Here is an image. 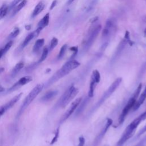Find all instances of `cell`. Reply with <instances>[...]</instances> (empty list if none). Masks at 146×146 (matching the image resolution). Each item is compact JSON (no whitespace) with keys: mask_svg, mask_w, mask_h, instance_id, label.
Returning <instances> with one entry per match:
<instances>
[{"mask_svg":"<svg viewBox=\"0 0 146 146\" xmlns=\"http://www.w3.org/2000/svg\"><path fill=\"white\" fill-rule=\"evenodd\" d=\"M45 6V4L43 1H40L35 7L33 13H32V17L34 18L38 15L41 11H43Z\"/></svg>","mask_w":146,"mask_h":146,"instance_id":"e0dca14e","label":"cell"},{"mask_svg":"<svg viewBox=\"0 0 146 146\" xmlns=\"http://www.w3.org/2000/svg\"><path fill=\"white\" fill-rule=\"evenodd\" d=\"M4 54H4V52H3V49H2V48L0 49V59L2 58V56Z\"/></svg>","mask_w":146,"mask_h":146,"instance_id":"60d3db41","label":"cell"},{"mask_svg":"<svg viewBox=\"0 0 146 146\" xmlns=\"http://www.w3.org/2000/svg\"><path fill=\"white\" fill-rule=\"evenodd\" d=\"M67 45L66 44H64V45H63L60 49V51H59V54L58 55V59H62L64 54H65V52H66V51L67 50Z\"/></svg>","mask_w":146,"mask_h":146,"instance_id":"d4e9b609","label":"cell"},{"mask_svg":"<svg viewBox=\"0 0 146 146\" xmlns=\"http://www.w3.org/2000/svg\"><path fill=\"white\" fill-rule=\"evenodd\" d=\"M9 10V6L6 4H3L0 7V19L6 16Z\"/></svg>","mask_w":146,"mask_h":146,"instance_id":"7402d4cb","label":"cell"},{"mask_svg":"<svg viewBox=\"0 0 146 146\" xmlns=\"http://www.w3.org/2000/svg\"><path fill=\"white\" fill-rule=\"evenodd\" d=\"M141 87H142V84H141V83H140L139 85L138 86L137 88H136L134 94L129 99V100L127 102L125 106L123 109V110L119 117V119H118V124L119 125L121 124L124 122L126 116L128 115V113H129L131 109L132 108H133V106H135V104L137 101V99L138 98L139 94L141 91Z\"/></svg>","mask_w":146,"mask_h":146,"instance_id":"277c9868","label":"cell"},{"mask_svg":"<svg viewBox=\"0 0 146 146\" xmlns=\"http://www.w3.org/2000/svg\"><path fill=\"white\" fill-rule=\"evenodd\" d=\"M58 43V39L55 37L52 38V39L51 40L50 44L48 51H52L56 46Z\"/></svg>","mask_w":146,"mask_h":146,"instance_id":"484cf974","label":"cell"},{"mask_svg":"<svg viewBox=\"0 0 146 146\" xmlns=\"http://www.w3.org/2000/svg\"><path fill=\"white\" fill-rule=\"evenodd\" d=\"M100 81V74L98 70H95L92 71L91 80L90 83L89 91L88 92V96L90 98H91L94 96L95 88L98 83H99Z\"/></svg>","mask_w":146,"mask_h":146,"instance_id":"52a82bcc","label":"cell"},{"mask_svg":"<svg viewBox=\"0 0 146 146\" xmlns=\"http://www.w3.org/2000/svg\"><path fill=\"white\" fill-rule=\"evenodd\" d=\"M13 44V42L12 40H10V41H9V42L5 44V46H4V47L2 48L3 51L5 54L8 51V50H9V49L11 47Z\"/></svg>","mask_w":146,"mask_h":146,"instance_id":"f546056e","label":"cell"},{"mask_svg":"<svg viewBox=\"0 0 146 146\" xmlns=\"http://www.w3.org/2000/svg\"><path fill=\"white\" fill-rule=\"evenodd\" d=\"M31 25H26L25 26V29L27 31L31 30Z\"/></svg>","mask_w":146,"mask_h":146,"instance_id":"ab89813d","label":"cell"},{"mask_svg":"<svg viewBox=\"0 0 146 146\" xmlns=\"http://www.w3.org/2000/svg\"><path fill=\"white\" fill-rule=\"evenodd\" d=\"M48 51H48V48L47 47H45L43 48V52H42V55H41V56H40L39 60H38V63H40L42 62L43 61H44V60L46 59V58H47V55H48Z\"/></svg>","mask_w":146,"mask_h":146,"instance_id":"cb8c5ba5","label":"cell"},{"mask_svg":"<svg viewBox=\"0 0 146 146\" xmlns=\"http://www.w3.org/2000/svg\"><path fill=\"white\" fill-rule=\"evenodd\" d=\"M56 3H57V0H54V1H52V3H51V6H50V10H52V9L55 7V6H56Z\"/></svg>","mask_w":146,"mask_h":146,"instance_id":"74e56055","label":"cell"},{"mask_svg":"<svg viewBox=\"0 0 146 146\" xmlns=\"http://www.w3.org/2000/svg\"><path fill=\"white\" fill-rule=\"evenodd\" d=\"M44 43V39L43 38H41V39H39L38 40H36V41L35 42L33 48V51L34 52H38L40 48L43 46Z\"/></svg>","mask_w":146,"mask_h":146,"instance_id":"ffe728a7","label":"cell"},{"mask_svg":"<svg viewBox=\"0 0 146 146\" xmlns=\"http://www.w3.org/2000/svg\"><path fill=\"white\" fill-rule=\"evenodd\" d=\"M32 80H33V78L30 76H25L21 78L17 82H15L11 87L9 88V90H7V92H11L17 90L20 87L29 83V82L32 81Z\"/></svg>","mask_w":146,"mask_h":146,"instance_id":"8fae6325","label":"cell"},{"mask_svg":"<svg viewBox=\"0 0 146 146\" xmlns=\"http://www.w3.org/2000/svg\"><path fill=\"white\" fill-rule=\"evenodd\" d=\"M22 92H21L19 94H18V95H15L14 97H13L9 102H8L7 103H6L5 104H4L3 106H1V107L3 108V110H4V111L6 112V111H7L8 110L10 109L11 108H12L15 104V103L20 99V98H21L22 95Z\"/></svg>","mask_w":146,"mask_h":146,"instance_id":"7c38bea8","label":"cell"},{"mask_svg":"<svg viewBox=\"0 0 146 146\" xmlns=\"http://www.w3.org/2000/svg\"><path fill=\"white\" fill-rule=\"evenodd\" d=\"M27 3V0H23L18 5V6L14 9L13 12V15L17 13L22 8H23Z\"/></svg>","mask_w":146,"mask_h":146,"instance_id":"603a6c76","label":"cell"},{"mask_svg":"<svg viewBox=\"0 0 146 146\" xmlns=\"http://www.w3.org/2000/svg\"><path fill=\"white\" fill-rule=\"evenodd\" d=\"M43 88H44L43 84H38L33 88V90L29 92V94L25 98L19 111H18V113L17 115V118L19 117L23 113V112L29 107V106L32 103V102L37 96V95L42 91Z\"/></svg>","mask_w":146,"mask_h":146,"instance_id":"3957f363","label":"cell"},{"mask_svg":"<svg viewBox=\"0 0 146 146\" xmlns=\"http://www.w3.org/2000/svg\"><path fill=\"white\" fill-rule=\"evenodd\" d=\"M114 27V22L113 21H112V19H108L106 21V25H105V27L109 29L110 30L113 28Z\"/></svg>","mask_w":146,"mask_h":146,"instance_id":"4316f807","label":"cell"},{"mask_svg":"<svg viewBox=\"0 0 146 146\" xmlns=\"http://www.w3.org/2000/svg\"><path fill=\"white\" fill-rule=\"evenodd\" d=\"M102 29V26L100 25L96 26L94 29H92L89 35V36L87 40L83 41V44L84 46V48L86 50H88L90 49V47L92 46L93 43L94 42V40L96 38L98 35L99 34L100 30Z\"/></svg>","mask_w":146,"mask_h":146,"instance_id":"ba28073f","label":"cell"},{"mask_svg":"<svg viewBox=\"0 0 146 146\" xmlns=\"http://www.w3.org/2000/svg\"><path fill=\"white\" fill-rule=\"evenodd\" d=\"M146 143V135L134 146H144Z\"/></svg>","mask_w":146,"mask_h":146,"instance_id":"d6a6232c","label":"cell"},{"mask_svg":"<svg viewBox=\"0 0 146 146\" xmlns=\"http://www.w3.org/2000/svg\"><path fill=\"white\" fill-rule=\"evenodd\" d=\"M144 34L146 35V28L145 29V30H144Z\"/></svg>","mask_w":146,"mask_h":146,"instance_id":"bcb514c9","label":"cell"},{"mask_svg":"<svg viewBox=\"0 0 146 146\" xmlns=\"http://www.w3.org/2000/svg\"><path fill=\"white\" fill-rule=\"evenodd\" d=\"M127 43V40L124 38L119 43V44L118 45L117 47V49L114 54V55H113L112 56V60L111 61H112V62L116 61V60L120 56L121 52L123 51L125 44Z\"/></svg>","mask_w":146,"mask_h":146,"instance_id":"4fadbf2b","label":"cell"},{"mask_svg":"<svg viewBox=\"0 0 146 146\" xmlns=\"http://www.w3.org/2000/svg\"><path fill=\"white\" fill-rule=\"evenodd\" d=\"M59 128L58 127V128L56 129V131H55L54 137L52 138V140H51V142H50V144H54L55 143H56V142L57 141L58 139V137H59Z\"/></svg>","mask_w":146,"mask_h":146,"instance_id":"1f68e13d","label":"cell"},{"mask_svg":"<svg viewBox=\"0 0 146 146\" xmlns=\"http://www.w3.org/2000/svg\"><path fill=\"white\" fill-rule=\"evenodd\" d=\"M110 30L109 29L104 27V29L103 30V31H102V36L103 38L107 37L110 34Z\"/></svg>","mask_w":146,"mask_h":146,"instance_id":"836d02e7","label":"cell"},{"mask_svg":"<svg viewBox=\"0 0 146 146\" xmlns=\"http://www.w3.org/2000/svg\"><path fill=\"white\" fill-rule=\"evenodd\" d=\"M34 38H35V35H34V32H32L31 33H30L26 37V38L25 39L23 43H22V47H26L29 43V42L33 39H34Z\"/></svg>","mask_w":146,"mask_h":146,"instance_id":"44dd1931","label":"cell"},{"mask_svg":"<svg viewBox=\"0 0 146 146\" xmlns=\"http://www.w3.org/2000/svg\"><path fill=\"white\" fill-rule=\"evenodd\" d=\"M70 50H71V51L73 52L72 55L70 57V60H72L74 58V57H75V56L76 55V54L78 53V46H72V47L70 48Z\"/></svg>","mask_w":146,"mask_h":146,"instance_id":"4dcf8cb0","label":"cell"},{"mask_svg":"<svg viewBox=\"0 0 146 146\" xmlns=\"http://www.w3.org/2000/svg\"><path fill=\"white\" fill-rule=\"evenodd\" d=\"M85 144V139L83 136L79 137V143L77 146H84Z\"/></svg>","mask_w":146,"mask_h":146,"instance_id":"d590c367","label":"cell"},{"mask_svg":"<svg viewBox=\"0 0 146 146\" xmlns=\"http://www.w3.org/2000/svg\"><path fill=\"white\" fill-rule=\"evenodd\" d=\"M122 81L121 78H118L111 84V86L108 87V88L104 92L103 95L101 96L99 101L95 104L94 107H93L91 112H94V111L96 110L98 108H99L113 93V92L119 86L120 84Z\"/></svg>","mask_w":146,"mask_h":146,"instance_id":"5b68a950","label":"cell"},{"mask_svg":"<svg viewBox=\"0 0 146 146\" xmlns=\"http://www.w3.org/2000/svg\"><path fill=\"white\" fill-rule=\"evenodd\" d=\"M145 131H146V124L145 125V126H144L143 128H141V129L140 130V131H139V133H137L136 137H139V136H141L142 134H143Z\"/></svg>","mask_w":146,"mask_h":146,"instance_id":"8d00e7d4","label":"cell"},{"mask_svg":"<svg viewBox=\"0 0 146 146\" xmlns=\"http://www.w3.org/2000/svg\"><path fill=\"white\" fill-rule=\"evenodd\" d=\"M112 120L110 118H108L107 119L106 123L104 126V127L102 129L99 133L98 135V136L96 137L95 139V140L93 143V146H98V145L101 142L102 140L103 137L104 136L105 134L107 132L108 129H109L110 127L112 125Z\"/></svg>","mask_w":146,"mask_h":146,"instance_id":"9c48e42d","label":"cell"},{"mask_svg":"<svg viewBox=\"0 0 146 146\" xmlns=\"http://www.w3.org/2000/svg\"><path fill=\"white\" fill-rule=\"evenodd\" d=\"M146 119V111L134 119L125 129L121 137L119 140L116 146H123L125 142L130 139L134 134L135 129L141 122L142 120Z\"/></svg>","mask_w":146,"mask_h":146,"instance_id":"7a4b0ae2","label":"cell"},{"mask_svg":"<svg viewBox=\"0 0 146 146\" xmlns=\"http://www.w3.org/2000/svg\"><path fill=\"white\" fill-rule=\"evenodd\" d=\"M5 70V68H0V74H1L2 72H3V71Z\"/></svg>","mask_w":146,"mask_h":146,"instance_id":"ee69618b","label":"cell"},{"mask_svg":"<svg viewBox=\"0 0 146 146\" xmlns=\"http://www.w3.org/2000/svg\"><path fill=\"white\" fill-rule=\"evenodd\" d=\"M24 66V63L22 62H20L16 64V65L14 66V67L13 68L11 72V76L12 77H14L16 76V75L20 71V70L23 68Z\"/></svg>","mask_w":146,"mask_h":146,"instance_id":"d6986e66","label":"cell"},{"mask_svg":"<svg viewBox=\"0 0 146 146\" xmlns=\"http://www.w3.org/2000/svg\"><path fill=\"white\" fill-rule=\"evenodd\" d=\"M98 19H99V17H95L93 18L91 20V23H94L96 22Z\"/></svg>","mask_w":146,"mask_h":146,"instance_id":"f35d334b","label":"cell"},{"mask_svg":"<svg viewBox=\"0 0 146 146\" xmlns=\"http://www.w3.org/2000/svg\"><path fill=\"white\" fill-rule=\"evenodd\" d=\"M5 90V88L4 87H3L2 86H0V92H2L3 91H4Z\"/></svg>","mask_w":146,"mask_h":146,"instance_id":"b9f144b4","label":"cell"},{"mask_svg":"<svg viewBox=\"0 0 146 146\" xmlns=\"http://www.w3.org/2000/svg\"><path fill=\"white\" fill-rule=\"evenodd\" d=\"M49 19H50V14L49 13H47L42 19L38 22L37 28L42 30L45 27H46L49 23Z\"/></svg>","mask_w":146,"mask_h":146,"instance_id":"2e32d148","label":"cell"},{"mask_svg":"<svg viewBox=\"0 0 146 146\" xmlns=\"http://www.w3.org/2000/svg\"><path fill=\"white\" fill-rule=\"evenodd\" d=\"M82 99V98H79L76 99L71 104V106H70V107L68 108V109L66 111V112L64 113V114L63 115V116L62 117L60 123H62L63 121H64L66 119H67L74 112V111L77 108L78 106H79V103L81 102Z\"/></svg>","mask_w":146,"mask_h":146,"instance_id":"30bf717a","label":"cell"},{"mask_svg":"<svg viewBox=\"0 0 146 146\" xmlns=\"http://www.w3.org/2000/svg\"><path fill=\"white\" fill-rule=\"evenodd\" d=\"M127 42V43H128L130 46H132L134 44V42L130 39V35L128 31H126L124 34V38Z\"/></svg>","mask_w":146,"mask_h":146,"instance_id":"83f0119b","label":"cell"},{"mask_svg":"<svg viewBox=\"0 0 146 146\" xmlns=\"http://www.w3.org/2000/svg\"><path fill=\"white\" fill-rule=\"evenodd\" d=\"M74 1V0H68L67 5H71Z\"/></svg>","mask_w":146,"mask_h":146,"instance_id":"7bdbcfd3","label":"cell"},{"mask_svg":"<svg viewBox=\"0 0 146 146\" xmlns=\"http://www.w3.org/2000/svg\"><path fill=\"white\" fill-rule=\"evenodd\" d=\"M19 33V29L18 27H15L10 34L9 37L10 38H15Z\"/></svg>","mask_w":146,"mask_h":146,"instance_id":"f1b7e54d","label":"cell"},{"mask_svg":"<svg viewBox=\"0 0 146 146\" xmlns=\"http://www.w3.org/2000/svg\"><path fill=\"white\" fill-rule=\"evenodd\" d=\"M145 99H146V87H145L144 90L143 91V92L140 95L139 99L136 101L135 106H133V111H136L138 108H139V107L142 105V104L144 103V102L145 101Z\"/></svg>","mask_w":146,"mask_h":146,"instance_id":"9a60e30c","label":"cell"},{"mask_svg":"<svg viewBox=\"0 0 146 146\" xmlns=\"http://www.w3.org/2000/svg\"><path fill=\"white\" fill-rule=\"evenodd\" d=\"M23 0H13V2L11 3V4L10 5V6H9V8L10 9H13L14 8L16 5H17L18 3H20Z\"/></svg>","mask_w":146,"mask_h":146,"instance_id":"e575fe53","label":"cell"},{"mask_svg":"<svg viewBox=\"0 0 146 146\" xmlns=\"http://www.w3.org/2000/svg\"><path fill=\"white\" fill-rule=\"evenodd\" d=\"M89 99H90V98L88 96V97L86 98L83 102L81 101V102L79 103V106L77 107V110H76L75 115H78L80 114L83 111L84 108H85V107L86 106V105L87 104V103L89 101Z\"/></svg>","mask_w":146,"mask_h":146,"instance_id":"ac0fdd59","label":"cell"},{"mask_svg":"<svg viewBox=\"0 0 146 146\" xmlns=\"http://www.w3.org/2000/svg\"><path fill=\"white\" fill-rule=\"evenodd\" d=\"M143 21H144V22H146V16L144 17L143 18Z\"/></svg>","mask_w":146,"mask_h":146,"instance_id":"f6af8a7d","label":"cell"},{"mask_svg":"<svg viewBox=\"0 0 146 146\" xmlns=\"http://www.w3.org/2000/svg\"><path fill=\"white\" fill-rule=\"evenodd\" d=\"M80 63L76 60H70L65 63L62 67L58 70L47 82L46 84V87L51 86L54 83L58 81L60 78L68 74L73 70L76 68L80 66Z\"/></svg>","mask_w":146,"mask_h":146,"instance_id":"6da1fadb","label":"cell"},{"mask_svg":"<svg viewBox=\"0 0 146 146\" xmlns=\"http://www.w3.org/2000/svg\"><path fill=\"white\" fill-rule=\"evenodd\" d=\"M58 91L57 90H51L47 92L40 99V100L43 102H48L52 99L58 95Z\"/></svg>","mask_w":146,"mask_h":146,"instance_id":"5bb4252c","label":"cell"},{"mask_svg":"<svg viewBox=\"0 0 146 146\" xmlns=\"http://www.w3.org/2000/svg\"><path fill=\"white\" fill-rule=\"evenodd\" d=\"M79 90L78 88L74 87V85L70 86L59 100L58 103L59 106L64 108L76 96Z\"/></svg>","mask_w":146,"mask_h":146,"instance_id":"8992f818","label":"cell"}]
</instances>
